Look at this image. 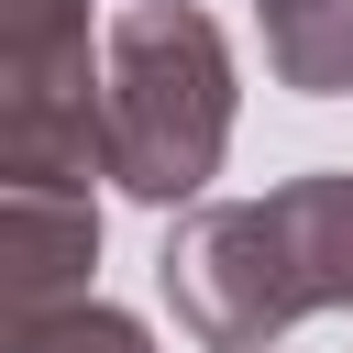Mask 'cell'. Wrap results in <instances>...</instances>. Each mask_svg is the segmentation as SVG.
Returning a JSON list of instances; mask_svg holds the SVG:
<instances>
[{
	"instance_id": "cell-1",
	"label": "cell",
	"mask_w": 353,
	"mask_h": 353,
	"mask_svg": "<svg viewBox=\"0 0 353 353\" xmlns=\"http://www.w3.org/2000/svg\"><path fill=\"white\" fill-rule=\"evenodd\" d=\"M232 44L199 0H132L99 33V132L110 188L143 210H188L232 154Z\"/></svg>"
},
{
	"instance_id": "cell-2",
	"label": "cell",
	"mask_w": 353,
	"mask_h": 353,
	"mask_svg": "<svg viewBox=\"0 0 353 353\" xmlns=\"http://www.w3.org/2000/svg\"><path fill=\"white\" fill-rule=\"evenodd\" d=\"M0 176H110L88 0H0Z\"/></svg>"
},
{
	"instance_id": "cell-3",
	"label": "cell",
	"mask_w": 353,
	"mask_h": 353,
	"mask_svg": "<svg viewBox=\"0 0 353 353\" xmlns=\"http://www.w3.org/2000/svg\"><path fill=\"white\" fill-rule=\"evenodd\" d=\"M154 276H165V309H176V331L199 353H276L309 320L287 265H276L265 199H188L165 254H154Z\"/></svg>"
},
{
	"instance_id": "cell-4",
	"label": "cell",
	"mask_w": 353,
	"mask_h": 353,
	"mask_svg": "<svg viewBox=\"0 0 353 353\" xmlns=\"http://www.w3.org/2000/svg\"><path fill=\"white\" fill-rule=\"evenodd\" d=\"M99 265V199L77 176H0V309H55L88 298Z\"/></svg>"
},
{
	"instance_id": "cell-5",
	"label": "cell",
	"mask_w": 353,
	"mask_h": 353,
	"mask_svg": "<svg viewBox=\"0 0 353 353\" xmlns=\"http://www.w3.org/2000/svg\"><path fill=\"white\" fill-rule=\"evenodd\" d=\"M265 232H276L298 309H353V165H309L265 188Z\"/></svg>"
},
{
	"instance_id": "cell-6",
	"label": "cell",
	"mask_w": 353,
	"mask_h": 353,
	"mask_svg": "<svg viewBox=\"0 0 353 353\" xmlns=\"http://www.w3.org/2000/svg\"><path fill=\"white\" fill-rule=\"evenodd\" d=\"M265 66L298 99H353V0H287V11H265Z\"/></svg>"
},
{
	"instance_id": "cell-7",
	"label": "cell",
	"mask_w": 353,
	"mask_h": 353,
	"mask_svg": "<svg viewBox=\"0 0 353 353\" xmlns=\"http://www.w3.org/2000/svg\"><path fill=\"white\" fill-rule=\"evenodd\" d=\"M0 353H154V331L110 298H55V309H22Z\"/></svg>"
},
{
	"instance_id": "cell-8",
	"label": "cell",
	"mask_w": 353,
	"mask_h": 353,
	"mask_svg": "<svg viewBox=\"0 0 353 353\" xmlns=\"http://www.w3.org/2000/svg\"><path fill=\"white\" fill-rule=\"evenodd\" d=\"M254 11H287V0H254Z\"/></svg>"
}]
</instances>
